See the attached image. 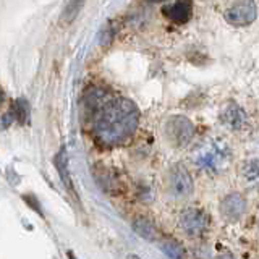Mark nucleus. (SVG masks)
I'll return each mask as SVG.
<instances>
[{
	"instance_id": "obj_13",
	"label": "nucleus",
	"mask_w": 259,
	"mask_h": 259,
	"mask_svg": "<svg viewBox=\"0 0 259 259\" xmlns=\"http://www.w3.org/2000/svg\"><path fill=\"white\" fill-rule=\"evenodd\" d=\"M84 5V0H70V2L67 4V7H65L63 10V20L65 21H71L76 18V15L79 13V10L83 8Z\"/></svg>"
},
{
	"instance_id": "obj_6",
	"label": "nucleus",
	"mask_w": 259,
	"mask_h": 259,
	"mask_svg": "<svg viewBox=\"0 0 259 259\" xmlns=\"http://www.w3.org/2000/svg\"><path fill=\"white\" fill-rule=\"evenodd\" d=\"M257 7L254 0H238L225 12V20L232 26H246L256 20Z\"/></svg>"
},
{
	"instance_id": "obj_1",
	"label": "nucleus",
	"mask_w": 259,
	"mask_h": 259,
	"mask_svg": "<svg viewBox=\"0 0 259 259\" xmlns=\"http://www.w3.org/2000/svg\"><path fill=\"white\" fill-rule=\"evenodd\" d=\"M84 109L93 138L105 148L125 143L140 123V110L132 101L101 88L88 89Z\"/></svg>"
},
{
	"instance_id": "obj_12",
	"label": "nucleus",
	"mask_w": 259,
	"mask_h": 259,
	"mask_svg": "<svg viewBox=\"0 0 259 259\" xmlns=\"http://www.w3.org/2000/svg\"><path fill=\"white\" fill-rule=\"evenodd\" d=\"M241 178L249 185L259 182V160H248L240 168Z\"/></svg>"
},
{
	"instance_id": "obj_7",
	"label": "nucleus",
	"mask_w": 259,
	"mask_h": 259,
	"mask_svg": "<svg viewBox=\"0 0 259 259\" xmlns=\"http://www.w3.org/2000/svg\"><path fill=\"white\" fill-rule=\"evenodd\" d=\"M246 210V199L238 193H232L229 196H225L221 202V214L224 215L225 221L237 222L243 217Z\"/></svg>"
},
{
	"instance_id": "obj_3",
	"label": "nucleus",
	"mask_w": 259,
	"mask_h": 259,
	"mask_svg": "<svg viewBox=\"0 0 259 259\" xmlns=\"http://www.w3.org/2000/svg\"><path fill=\"white\" fill-rule=\"evenodd\" d=\"M209 215L198 207H188L180 214V227L188 237H201L209 229Z\"/></svg>"
},
{
	"instance_id": "obj_10",
	"label": "nucleus",
	"mask_w": 259,
	"mask_h": 259,
	"mask_svg": "<svg viewBox=\"0 0 259 259\" xmlns=\"http://www.w3.org/2000/svg\"><path fill=\"white\" fill-rule=\"evenodd\" d=\"M55 167H57V170H59V175L62 178V183L65 185V188H67L73 194V198H76V191L73 190L71 177H70V172H68V160H67V152H65V149H62L59 152V156H57Z\"/></svg>"
},
{
	"instance_id": "obj_8",
	"label": "nucleus",
	"mask_w": 259,
	"mask_h": 259,
	"mask_svg": "<svg viewBox=\"0 0 259 259\" xmlns=\"http://www.w3.org/2000/svg\"><path fill=\"white\" fill-rule=\"evenodd\" d=\"M221 121L230 130H241L246 125L248 115L238 104L230 102V104H227L224 110L221 112Z\"/></svg>"
},
{
	"instance_id": "obj_15",
	"label": "nucleus",
	"mask_w": 259,
	"mask_h": 259,
	"mask_svg": "<svg viewBox=\"0 0 259 259\" xmlns=\"http://www.w3.org/2000/svg\"><path fill=\"white\" fill-rule=\"evenodd\" d=\"M15 110H16V118H20V120L23 121L24 118L28 117V112H29L26 101L20 99L18 102H16V107H15Z\"/></svg>"
},
{
	"instance_id": "obj_11",
	"label": "nucleus",
	"mask_w": 259,
	"mask_h": 259,
	"mask_svg": "<svg viewBox=\"0 0 259 259\" xmlns=\"http://www.w3.org/2000/svg\"><path fill=\"white\" fill-rule=\"evenodd\" d=\"M133 230L146 240H156V237H157L156 227H154V224L151 221H148V219H144V217L136 219L133 222Z\"/></svg>"
},
{
	"instance_id": "obj_16",
	"label": "nucleus",
	"mask_w": 259,
	"mask_h": 259,
	"mask_svg": "<svg viewBox=\"0 0 259 259\" xmlns=\"http://www.w3.org/2000/svg\"><path fill=\"white\" fill-rule=\"evenodd\" d=\"M5 101V93L2 91V89H0V104H2Z\"/></svg>"
},
{
	"instance_id": "obj_4",
	"label": "nucleus",
	"mask_w": 259,
	"mask_h": 259,
	"mask_svg": "<svg viewBox=\"0 0 259 259\" xmlns=\"http://www.w3.org/2000/svg\"><path fill=\"white\" fill-rule=\"evenodd\" d=\"M165 135L174 146H186L194 135V125L186 117H172L165 123Z\"/></svg>"
},
{
	"instance_id": "obj_17",
	"label": "nucleus",
	"mask_w": 259,
	"mask_h": 259,
	"mask_svg": "<svg viewBox=\"0 0 259 259\" xmlns=\"http://www.w3.org/2000/svg\"><path fill=\"white\" fill-rule=\"evenodd\" d=\"M148 2H160V0H148Z\"/></svg>"
},
{
	"instance_id": "obj_2",
	"label": "nucleus",
	"mask_w": 259,
	"mask_h": 259,
	"mask_svg": "<svg viewBox=\"0 0 259 259\" xmlns=\"http://www.w3.org/2000/svg\"><path fill=\"white\" fill-rule=\"evenodd\" d=\"M232 160V148L224 140H212L202 148L196 157V164L210 174H221Z\"/></svg>"
},
{
	"instance_id": "obj_14",
	"label": "nucleus",
	"mask_w": 259,
	"mask_h": 259,
	"mask_svg": "<svg viewBox=\"0 0 259 259\" xmlns=\"http://www.w3.org/2000/svg\"><path fill=\"white\" fill-rule=\"evenodd\" d=\"M162 251H164V253L167 256H170V257H182V256H185L183 248L178 245L177 241H172V240H167L164 245H162Z\"/></svg>"
},
{
	"instance_id": "obj_9",
	"label": "nucleus",
	"mask_w": 259,
	"mask_h": 259,
	"mask_svg": "<svg viewBox=\"0 0 259 259\" xmlns=\"http://www.w3.org/2000/svg\"><path fill=\"white\" fill-rule=\"evenodd\" d=\"M162 12H164V15H167V18H170L178 24H182L191 18L193 4H191V0H177L175 4L164 7Z\"/></svg>"
},
{
	"instance_id": "obj_5",
	"label": "nucleus",
	"mask_w": 259,
	"mask_h": 259,
	"mask_svg": "<svg viewBox=\"0 0 259 259\" xmlns=\"http://www.w3.org/2000/svg\"><path fill=\"white\" fill-rule=\"evenodd\" d=\"M168 188L177 199H186L193 193V178L183 165H174L168 174Z\"/></svg>"
}]
</instances>
